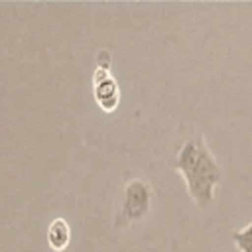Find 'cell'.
Segmentation results:
<instances>
[{
	"instance_id": "obj_1",
	"label": "cell",
	"mask_w": 252,
	"mask_h": 252,
	"mask_svg": "<svg viewBox=\"0 0 252 252\" xmlns=\"http://www.w3.org/2000/svg\"><path fill=\"white\" fill-rule=\"evenodd\" d=\"M173 167L181 171L193 201L201 209L211 205V201L215 199V187L222 179V169L203 138L187 140L177 152Z\"/></svg>"
},
{
	"instance_id": "obj_2",
	"label": "cell",
	"mask_w": 252,
	"mask_h": 252,
	"mask_svg": "<svg viewBox=\"0 0 252 252\" xmlns=\"http://www.w3.org/2000/svg\"><path fill=\"white\" fill-rule=\"evenodd\" d=\"M152 209V187L148 181L136 177L126 183L124 187V201L120 219H126L128 222L142 220Z\"/></svg>"
},
{
	"instance_id": "obj_3",
	"label": "cell",
	"mask_w": 252,
	"mask_h": 252,
	"mask_svg": "<svg viewBox=\"0 0 252 252\" xmlns=\"http://www.w3.org/2000/svg\"><path fill=\"white\" fill-rule=\"evenodd\" d=\"M94 96L106 112L114 110L118 104V85L108 73V63H98L94 71Z\"/></svg>"
},
{
	"instance_id": "obj_4",
	"label": "cell",
	"mask_w": 252,
	"mask_h": 252,
	"mask_svg": "<svg viewBox=\"0 0 252 252\" xmlns=\"http://www.w3.org/2000/svg\"><path fill=\"white\" fill-rule=\"evenodd\" d=\"M69 240H71V228H69L67 220L55 219L49 224V228H47V242H49V246L59 252V250L67 248Z\"/></svg>"
},
{
	"instance_id": "obj_5",
	"label": "cell",
	"mask_w": 252,
	"mask_h": 252,
	"mask_svg": "<svg viewBox=\"0 0 252 252\" xmlns=\"http://www.w3.org/2000/svg\"><path fill=\"white\" fill-rule=\"evenodd\" d=\"M232 242L236 244V248L240 252H252V220L248 226L240 228V230H234L232 232Z\"/></svg>"
}]
</instances>
